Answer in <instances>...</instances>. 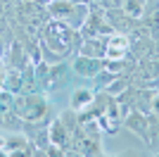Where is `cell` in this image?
<instances>
[{
	"instance_id": "obj_8",
	"label": "cell",
	"mask_w": 159,
	"mask_h": 157,
	"mask_svg": "<svg viewBox=\"0 0 159 157\" xmlns=\"http://www.w3.org/2000/svg\"><path fill=\"white\" fill-rule=\"evenodd\" d=\"M48 140L52 145H57V148H62L66 155V148H69V131H66V126L60 121V117L55 119L52 124H50V129H48Z\"/></svg>"
},
{
	"instance_id": "obj_11",
	"label": "cell",
	"mask_w": 159,
	"mask_h": 157,
	"mask_svg": "<svg viewBox=\"0 0 159 157\" xmlns=\"http://www.w3.org/2000/svg\"><path fill=\"white\" fill-rule=\"evenodd\" d=\"M145 5H147V0H121V10H124L128 17H133V19H140V17H143Z\"/></svg>"
},
{
	"instance_id": "obj_7",
	"label": "cell",
	"mask_w": 159,
	"mask_h": 157,
	"mask_svg": "<svg viewBox=\"0 0 159 157\" xmlns=\"http://www.w3.org/2000/svg\"><path fill=\"white\" fill-rule=\"evenodd\" d=\"M107 50V36H90V38H83L79 52L81 55H88V57H105Z\"/></svg>"
},
{
	"instance_id": "obj_4",
	"label": "cell",
	"mask_w": 159,
	"mask_h": 157,
	"mask_svg": "<svg viewBox=\"0 0 159 157\" xmlns=\"http://www.w3.org/2000/svg\"><path fill=\"white\" fill-rule=\"evenodd\" d=\"M74 72L83 78H95L102 72V59L100 57H88V55H79L74 59Z\"/></svg>"
},
{
	"instance_id": "obj_2",
	"label": "cell",
	"mask_w": 159,
	"mask_h": 157,
	"mask_svg": "<svg viewBox=\"0 0 159 157\" xmlns=\"http://www.w3.org/2000/svg\"><path fill=\"white\" fill-rule=\"evenodd\" d=\"M128 50H131V38H128L126 33L114 31V33L107 36V50H105L107 59H126Z\"/></svg>"
},
{
	"instance_id": "obj_5",
	"label": "cell",
	"mask_w": 159,
	"mask_h": 157,
	"mask_svg": "<svg viewBox=\"0 0 159 157\" xmlns=\"http://www.w3.org/2000/svg\"><path fill=\"white\" fill-rule=\"evenodd\" d=\"M66 76H69V67H66L64 62H60V64H52L50 69H48L45 81H43V91L50 93V91H55V88L64 86V83H66Z\"/></svg>"
},
{
	"instance_id": "obj_10",
	"label": "cell",
	"mask_w": 159,
	"mask_h": 157,
	"mask_svg": "<svg viewBox=\"0 0 159 157\" xmlns=\"http://www.w3.org/2000/svg\"><path fill=\"white\" fill-rule=\"evenodd\" d=\"M147 145L159 148V117L147 112Z\"/></svg>"
},
{
	"instance_id": "obj_9",
	"label": "cell",
	"mask_w": 159,
	"mask_h": 157,
	"mask_svg": "<svg viewBox=\"0 0 159 157\" xmlns=\"http://www.w3.org/2000/svg\"><path fill=\"white\" fill-rule=\"evenodd\" d=\"M93 100H95V93L90 91V88H79V91L71 93V110L83 112L93 105Z\"/></svg>"
},
{
	"instance_id": "obj_15",
	"label": "cell",
	"mask_w": 159,
	"mask_h": 157,
	"mask_svg": "<svg viewBox=\"0 0 159 157\" xmlns=\"http://www.w3.org/2000/svg\"><path fill=\"white\" fill-rule=\"evenodd\" d=\"M157 155H159V150H157Z\"/></svg>"
},
{
	"instance_id": "obj_3",
	"label": "cell",
	"mask_w": 159,
	"mask_h": 157,
	"mask_svg": "<svg viewBox=\"0 0 159 157\" xmlns=\"http://www.w3.org/2000/svg\"><path fill=\"white\" fill-rule=\"evenodd\" d=\"M121 121H124V126H126L128 131H133L138 138H143V143H147V112L133 107V110H128L126 114H124Z\"/></svg>"
},
{
	"instance_id": "obj_14",
	"label": "cell",
	"mask_w": 159,
	"mask_h": 157,
	"mask_svg": "<svg viewBox=\"0 0 159 157\" xmlns=\"http://www.w3.org/2000/svg\"><path fill=\"white\" fill-rule=\"evenodd\" d=\"M5 138H7V136H2V133H0V155H2V148H5Z\"/></svg>"
},
{
	"instance_id": "obj_13",
	"label": "cell",
	"mask_w": 159,
	"mask_h": 157,
	"mask_svg": "<svg viewBox=\"0 0 159 157\" xmlns=\"http://www.w3.org/2000/svg\"><path fill=\"white\" fill-rule=\"evenodd\" d=\"M5 76H7V69L2 67V62H0V88H5Z\"/></svg>"
},
{
	"instance_id": "obj_6",
	"label": "cell",
	"mask_w": 159,
	"mask_h": 157,
	"mask_svg": "<svg viewBox=\"0 0 159 157\" xmlns=\"http://www.w3.org/2000/svg\"><path fill=\"white\" fill-rule=\"evenodd\" d=\"M2 155H33V150H31V143H29L26 136H21V133H12V136L5 138Z\"/></svg>"
},
{
	"instance_id": "obj_1",
	"label": "cell",
	"mask_w": 159,
	"mask_h": 157,
	"mask_svg": "<svg viewBox=\"0 0 159 157\" xmlns=\"http://www.w3.org/2000/svg\"><path fill=\"white\" fill-rule=\"evenodd\" d=\"M12 110L24 124H40L50 112L48 100L40 93H14L12 98Z\"/></svg>"
},
{
	"instance_id": "obj_12",
	"label": "cell",
	"mask_w": 159,
	"mask_h": 157,
	"mask_svg": "<svg viewBox=\"0 0 159 157\" xmlns=\"http://www.w3.org/2000/svg\"><path fill=\"white\" fill-rule=\"evenodd\" d=\"M150 112H152V114H157V117H159V93H157V91H154L152 100H150Z\"/></svg>"
}]
</instances>
